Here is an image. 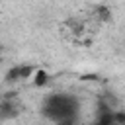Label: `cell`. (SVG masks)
Wrapping results in <instances>:
<instances>
[{
    "label": "cell",
    "instance_id": "cell-1",
    "mask_svg": "<svg viewBox=\"0 0 125 125\" xmlns=\"http://www.w3.org/2000/svg\"><path fill=\"white\" fill-rule=\"evenodd\" d=\"M76 113H78V107H76V102L70 96L53 94V96L47 98V104H45V115L47 117H51L55 121L76 119Z\"/></svg>",
    "mask_w": 125,
    "mask_h": 125
},
{
    "label": "cell",
    "instance_id": "cell-2",
    "mask_svg": "<svg viewBox=\"0 0 125 125\" xmlns=\"http://www.w3.org/2000/svg\"><path fill=\"white\" fill-rule=\"evenodd\" d=\"M18 115V105L14 100H2L0 102V117L8 119V117H16Z\"/></svg>",
    "mask_w": 125,
    "mask_h": 125
},
{
    "label": "cell",
    "instance_id": "cell-3",
    "mask_svg": "<svg viewBox=\"0 0 125 125\" xmlns=\"http://www.w3.org/2000/svg\"><path fill=\"white\" fill-rule=\"evenodd\" d=\"M31 82H33L35 88H43V86H47V82H49V72H47L45 68H37L35 74H33V78H31Z\"/></svg>",
    "mask_w": 125,
    "mask_h": 125
},
{
    "label": "cell",
    "instance_id": "cell-4",
    "mask_svg": "<svg viewBox=\"0 0 125 125\" xmlns=\"http://www.w3.org/2000/svg\"><path fill=\"white\" fill-rule=\"evenodd\" d=\"M35 66L33 64H20V78L21 80H27V78H33V74H35Z\"/></svg>",
    "mask_w": 125,
    "mask_h": 125
},
{
    "label": "cell",
    "instance_id": "cell-5",
    "mask_svg": "<svg viewBox=\"0 0 125 125\" xmlns=\"http://www.w3.org/2000/svg\"><path fill=\"white\" fill-rule=\"evenodd\" d=\"M96 16H98L102 21H107V20L111 18V12H109V8H107V6L100 4V6H96Z\"/></svg>",
    "mask_w": 125,
    "mask_h": 125
},
{
    "label": "cell",
    "instance_id": "cell-6",
    "mask_svg": "<svg viewBox=\"0 0 125 125\" xmlns=\"http://www.w3.org/2000/svg\"><path fill=\"white\" fill-rule=\"evenodd\" d=\"M4 78H6V82H18V80H21V78H20V64H18V66H12V68L6 72Z\"/></svg>",
    "mask_w": 125,
    "mask_h": 125
},
{
    "label": "cell",
    "instance_id": "cell-7",
    "mask_svg": "<svg viewBox=\"0 0 125 125\" xmlns=\"http://www.w3.org/2000/svg\"><path fill=\"white\" fill-rule=\"evenodd\" d=\"M113 123H115V125H125V111L115 109V111H113Z\"/></svg>",
    "mask_w": 125,
    "mask_h": 125
},
{
    "label": "cell",
    "instance_id": "cell-8",
    "mask_svg": "<svg viewBox=\"0 0 125 125\" xmlns=\"http://www.w3.org/2000/svg\"><path fill=\"white\" fill-rule=\"evenodd\" d=\"M98 78H100V76H98L96 72H88V74H80L78 80H80V82H96Z\"/></svg>",
    "mask_w": 125,
    "mask_h": 125
},
{
    "label": "cell",
    "instance_id": "cell-9",
    "mask_svg": "<svg viewBox=\"0 0 125 125\" xmlns=\"http://www.w3.org/2000/svg\"><path fill=\"white\" fill-rule=\"evenodd\" d=\"M57 125H76V123H74V119H61V121H57Z\"/></svg>",
    "mask_w": 125,
    "mask_h": 125
}]
</instances>
